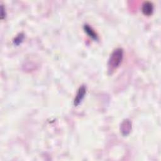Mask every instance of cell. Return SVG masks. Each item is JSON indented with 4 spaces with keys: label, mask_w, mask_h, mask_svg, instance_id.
Listing matches in <instances>:
<instances>
[{
    "label": "cell",
    "mask_w": 161,
    "mask_h": 161,
    "mask_svg": "<svg viewBox=\"0 0 161 161\" xmlns=\"http://www.w3.org/2000/svg\"><path fill=\"white\" fill-rule=\"evenodd\" d=\"M23 36L22 35H18L16 38H15V41H14V43L17 45H18L19 43H21V42L23 40Z\"/></svg>",
    "instance_id": "obj_6"
},
{
    "label": "cell",
    "mask_w": 161,
    "mask_h": 161,
    "mask_svg": "<svg viewBox=\"0 0 161 161\" xmlns=\"http://www.w3.org/2000/svg\"><path fill=\"white\" fill-rule=\"evenodd\" d=\"M153 6L152 3L147 1L143 4L142 12L145 15H147V16L151 15L153 13Z\"/></svg>",
    "instance_id": "obj_4"
},
{
    "label": "cell",
    "mask_w": 161,
    "mask_h": 161,
    "mask_svg": "<svg viewBox=\"0 0 161 161\" xmlns=\"http://www.w3.org/2000/svg\"><path fill=\"white\" fill-rule=\"evenodd\" d=\"M131 129V123L128 119L123 121L121 125V131L123 135H127Z\"/></svg>",
    "instance_id": "obj_3"
},
{
    "label": "cell",
    "mask_w": 161,
    "mask_h": 161,
    "mask_svg": "<svg viewBox=\"0 0 161 161\" xmlns=\"http://www.w3.org/2000/svg\"><path fill=\"white\" fill-rule=\"evenodd\" d=\"M86 92V87H85V86H83V85L81 86L79 88L74 99V104L75 106H78L81 103V101H82V99L85 96Z\"/></svg>",
    "instance_id": "obj_2"
},
{
    "label": "cell",
    "mask_w": 161,
    "mask_h": 161,
    "mask_svg": "<svg viewBox=\"0 0 161 161\" xmlns=\"http://www.w3.org/2000/svg\"><path fill=\"white\" fill-rule=\"evenodd\" d=\"M84 31L87 34V35L89 37H91L92 39H93L94 40H98V37H97V34L92 29V28L90 27L89 25H85L84 26Z\"/></svg>",
    "instance_id": "obj_5"
},
{
    "label": "cell",
    "mask_w": 161,
    "mask_h": 161,
    "mask_svg": "<svg viewBox=\"0 0 161 161\" xmlns=\"http://www.w3.org/2000/svg\"><path fill=\"white\" fill-rule=\"evenodd\" d=\"M123 58V50L121 48H116L111 54L108 61L109 70H113L118 68Z\"/></svg>",
    "instance_id": "obj_1"
}]
</instances>
